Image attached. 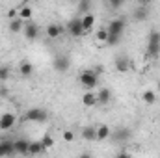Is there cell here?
<instances>
[{"instance_id": "6da1fadb", "label": "cell", "mask_w": 160, "mask_h": 158, "mask_svg": "<svg viewBox=\"0 0 160 158\" xmlns=\"http://www.w3.org/2000/svg\"><path fill=\"white\" fill-rule=\"evenodd\" d=\"M78 82L84 89H95L99 86V75L91 69H84L78 75Z\"/></svg>"}, {"instance_id": "7a4b0ae2", "label": "cell", "mask_w": 160, "mask_h": 158, "mask_svg": "<svg viewBox=\"0 0 160 158\" xmlns=\"http://www.w3.org/2000/svg\"><path fill=\"white\" fill-rule=\"evenodd\" d=\"M147 56L157 60L160 56V32L158 30H153L149 34V39H147Z\"/></svg>"}, {"instance_id": "3957f363", "label": "cell", "mask_w": 160, "mask_h": 158, "mask_svg": "<svg viewBox=\"0 0 160 158\" xmlns=\"http://www.w3.org/2000/svg\"><path fill=\"white\" fill-rule=\"evenodd\" d=\"M24 119L26 121H32V123H45L48 119V114L47 110L43 108H30L26 114H24Z\"/></svg>"}, {"instance_id": "277c9868", "label": "cell", "mask_w": 160, "mask_h": 158, "mask_svg": "<svg viewBox=\"0 0 160 158\" xmlns=\"http://www.w3.org/2000/svg\"><path fill=\"white\" fill-rule=\"evenodd\" d=\"M67 32H69L71 37H82V36L86 34L84 28H82V21H80V17H75V19H71V21L67 22Z\"/></svg>"}, {"instance_id": "5b68a950", "label": "cell", "mask_w": 160, "mask_h": 158, "mask_svg": "<svg viewBox=\"0 0 160 158\" xmlns=\"http://www.w3.org/2000/svg\"><path fill=\"white\" fill-rule=\"evenodd\" d=\"M22 34H24V37L28 41H36L39 37V26L36 22H32V21H26L24 28H22Z\"/></svg>"}, {"instance_id": "8992f818", "label": "cell", "mask_w": 160, "mask_h": 158, "mask_svg": "<svg viewBox=\"0 0 160 158\" xmlns=\"http://www.w3.org/2000/svg\"><path fill=\"white\" fill-rule=\"evenodd\" d=\"M15 123H17L15 114L6 112V114H2V116H0V130H11V128L15 126Z\"/></svg>"}, {"instance_id": "52a82bcc", "label": "cell", "mask_w": 160, "mask_h": 158, "mask_svg": "<svg viewBox=\"0 0 160 158\" xmlns=\"http://www.w3.org/2000/svg\"><path fill=\"white\" fill-rule=\"evenodd\" d=\"M125 28H127V24H125L123 19H114V21H110V24L106 26L108 34H116V36H123Z\"/></svg>"}, {"instance_id": "ba28073f", "label": "cell", "mask_w": 160, "mask_h": 158, "mask_svg": "<svg viewBox=\"0 0 160 158\" xmlns=\"http://www.w3.org/2000/svg\"><path fill=\"white\" fill-rule=\"evenodd\" d=\"M52 67H54V71H56V73H65V71L71 67V62H69V58H67V56H56V58H54Z\"/></svg>"}, {"instance_id": "9c48e42d", "label": "cell", "mask_w": 160, "mask_h": 158, "mask_svg": "<svg viewBox=\"0 0 160 158\" xmlns=\"http://www.w3.org/2000/svg\"><path fill=\"white\" fill-rule=\"evenodd\" d=\"M82 104L86 106V108H91V106H95L97 104V91L95 89H86V93L82 95Z\"/></svg>"}, {"instance_id": "30bf717a", "label": "cell", "mask_w": 160, "mask_h": 158, "mask_svg": "<svg viewBox=\"0 0 160 158\" xmlns=\"http://www.w3.org/2000/svg\"><path fill=\"white\" fill-rule=\"evenodd\" d=\"M13 155H15L13 140H2L0 141V156H13Z\"/></svg>"}, {"instance_id": "8fae6325", "label": "cell", "mask_w": 160, "mask_h": 158, "mask_svg": "<svg viewBox=\"0 0 160 158\" xmlns=\"http://www.w3.org/2000/svg\"><path fill=\"white\" fill-rule=\"evenodd\" d=\"M80 21H82V28H84V32L88 34L89 30H93V26H95V15L89 11V13H84L82 17H80Z\"/></svg>"}, {"instance_id": "7c38bea8", "label": "cell", "mask_w": 160, "mask_h": 158, "mask_svg": "<svg viewBox=\"0 0 160 158\" xmlns=\"http://www.w3.org/2000/svg\"><path fill=\"white\" fill-rule=\"evenodd\" d=\"M114 67H116V71H118V73H127V71L130 69V62H128V58H127V56H118V58H116Z\"/></svg>"}, {"instance_id": "4fadbf2b", "label": "cell", "mask_w": 160, "mask_h": 158, "mask_svg": "<svg viewBox=\"0 0 160 158\" xmlns=\"http://www.w3.org/2000/svg\"><path fill=\"white\" fill-rule=\"evenodd\" d=\"M110 99H112V91L108 89V87H101L99 91H97V104H108L110 102Z\"/></svg>"}, {"instance_id": "5bb4252c", "label": "cell", "mask_w": 160, "mask_h": 158, "mask_svg": "<svg viewBox=\"0 0 160 158\" xmlns=\"http://www.w3.org/2000/svg\"><path fill=\"white\" fill-rule=\"evenodd\" d=\"M13 145H15V155H28V145H30L28 140L19 138V140L13 141Z\"/></svg>"}, {"instance_id": "9a60e30c", "label": "cell", "mask_w": 160, "mask_h": 158, "mask_svg": "<svg viewBox=\"0 0 160 158\" xmlns=\"http://www.w3.org/2000/svg\"><path fill=\"white\" fill-rule=\"evenodd\" d=\"M82 138L86 141H97V126H91V125L84 126L82 128Z\"/></svg>"}, {"instance_id": "2e32d148", "label": "cell", "mask_w": 160, "mask_h": 158, "mask_svg": "<svg viewBox=\"0 0 160 158\" xmlns=\"http://www.w3.org/2000/svg\"><path fill=\"white\" fill-rule=\"evenodd\" d=\"M19 17L26 22V21H32V17H34V9H32V6L30 4H22L21 7H19Z\"/></svg>"}, {"instance_id": "e0dca14e", "label": "cell", "mask_w": 160, "mask_h": 158, "mask_svg": "<svg viewBox=\"0 0 160 158\" xmlns=\"http://www.w3.org/2000/svg\"><path fill=\"white\" fill-rule=\"evenodd\" d=\"M24 28V21L21 17H15V19H9V32L11 34H21Z\"/></svg>"}, {"instance_id": "ac0fdd59", "label": "cell", "mask_w": 160, "mask_h": 158, "mask_svg": "<svg viewBox=\"0 0 160 158\" xmlns=\"http://www.w3.org/2000/svg\"><path fill=\"white\" fill-rule=\"evenodd\" d=\"M62 34H63V28H62L60 24L52 22V24H48V26H47V36H48L50 39H58Z\"/></svg>"}, {"instance_id": "d6986e66", "label": "cell", "mask_w": 160, "mask_h": 158, "mask_svg": "<svg viewBox=\"0 0 160 158\" xmlns=\"http://www.w3.org/2000/svg\"><path fill=\"white\" fill-rule=\"evenodd\" d=\"M112 136V130L108 125H99L97 126V141H106Z\"/></svg>"}, {"instance_id": "ffe728a7", "label": "cell", "mask_w": 160, "mask_h": 158, "mask_svg": "<svg viewBox=\"0 0 160 158\" xmlns=\"http://www.w3.org/2000/svg\"><path fill=\"white\" fill-rule=\"evenodd\" d=\"M19 75L24 77V78L32 77V75H34V65H32L30 62H21V63H19Z\"/></svg>"}, {"instance_id": "44dd1931", "label": "cell", "mask_w": 160, "mask_h": 158, "mask_svg": "<svg viewBox=\"0 0 160 158\" xmlns=\"http://www.w3.org/2000/svg\"><path fill=\"white\" fill-rule=\"evenodd\" d=\"M41 153H45L43 143H41V141H30V145H28V155L36 156V155H41Z\"/></svg>"}, {"instance_id": "7402d4cb", "label": "cell", "mask_w": 160, "mask_h": 158, "mask_svg": "<svg viewBox=\"0 0 160 158\" xmlns=\"http://www.w3.org/2000/svg\"><path fill=\"white\" fill-rule=\"evenodd\" d=\"M110 138H114L116 141H121V143H123L125 140H128V138H130V130H128V128H119V130H118L116 134H112Z\"/></svg>"}, {"instance_id": "603a6c76", "label": "cell", "mask_w": 160, "mask_h": 158, "mask_svg": "<svg viewBox=\"0 0 160 158\" xmlns=\"http://www.w3.org/2000/svg\"><path fill=\"white\" fill-rule=\"evenodd\" d=\"M142 101H143L145 104H155V102H157V93L151 91V89H147V91L142 93Z\"/></svg>"}, {"instance_id": "cb8c5ba5", "label": "cell", "mask_w": 160, "mask_h": 158, "mask_svg": "<svg viewBox=\"0 0 160 158\" xmlns=\"http://www.w3.org/2000/svg\"><path fill=\"white\" fill-rule=\"evenodd\" d=\"M149 17V9L147 7H138L136 11H134V19L136 21H145Z\"/></svg>"}, {"instance_id": "d4e9b609", "label": "cell", "mask_w": 160, "mask_h": 158, "mask_svg": "<svg viewBox=\"0 0 160 158\" xmlns=\"http://www.w3.org/2000/svg\"><path fill=\"white\" fill-rule=\"evenodd\" d=\"M106 39H108V30L106 28H99L95 32V41L97 43H106Z\"/></svg>"}, {"instance_id": "484cf974", "label": "cell", "mask_w": 160, "mask_h": 158, "mask_svg": "<svg viewBox=\"0 0 160 158\" xmlns=\"http://www.w3.org/2000/svg\"><path fill=\"white\" fill-rule=\"evenodd\" d=\"M41 143H43V149H45V151H48V149H52V147H54V138H52L50 134H47V136H43Z\"/></svg>"}, {"instance_id": "4316f807", "label": "cell", "mask_w": 160, "mask_h": 158, "mask_svg": "<svg viewBox=\"0 0 160 158\" xmlns=\"http://www.w3.org/2000/svg\"><path fill=\"white\" fill-rule=\"evenodd\" d=\"M91 9V0H78V11L84 15V13H89Z\"/></svg>"}, {"instance_id": "83f0119b", "label": "cell", "mask_w": 160, "mask_h": 158, "mask_svg": "<svg viewBox=\"0 0 160 158\" xmlns=\"http://www.w3.org/2000/svg\"><path fill=\"white\" fill-rule=\"evenodd\" d=\"M119 41H121V36H116V34H108L106 45H110V47H116V45H119Z\"/></svg>"}, {"instance_id": "f1b7e54d", "label": "cell", "mask_w": 160, "mask_h": 158, "mask_svg": "<svg viewBox=\"0 0 160 158\" xmlns=\"http://www.w3.org/2000/svg\"><path fill=\"white\" fill-rule=\"evenodd\" d=\"M63 141H65V143H73V141H75V132L69 130V128L63 130Z\"/></svg>"}, {"instance_id": "f546056e", "label": "cell", "mask_w": 160, "mask_h": 158, "mask_svg": "<svg viewBox=\"0 0 160 158\" xmlns=\"http://www.w3.org/2000/svg\"><path fill=\"white\" fill-rule=\"evenodd\" d=\"M9 69L6 67V65H0V82H6V80L9 78Z\"/></svg>"}, {"instance_id": "4dcf8cb0", "label": "cell", "mask_w": 160, "mask_h": 158, "mask_svg": "<svg viewBox=\"0 0 160 158\" xmlns=\"http://www.w3.org/2000/svg\"><path fill=\"white\" fill-rule=\"evenodd\" d=\"M9 95V91H8V87H4V86H0V97H8Z\"/></svg>"}, {"instance_id": "1f68e13d", "label": "cell", "mask_w": 160, "mask_h": 158, "mask_svg": "<svg viewBox=\"0 0 160 158\" xmlns=\"http://www.w3.org/2000/svg\"><path fill=\"white\" fill-rule=\"evenodd\" d=\"M123 2H125V0H110V6H114V7H119Z\"/></svg>"}, {"instance_id": "d6a6232c", "label": "cell", "mask_w": 160, "mask_h": 158, "mask_svg": "<svg viewBox=\"0 0 160 158\" xmlns=\"http://www.w3.org/2000/svg\"><path fill=\"white\" fill-rule=\"evenodd\" d=\"M138 2H140V4H149L151 0H138Z\"/></svg>"}, {"instance_id": "836d02e7", "label": "cell", "mask_w": 160, "mask_h": 158, "mask_svg": "<svg viewBox=\"0 0 160 158\" xmlns=\"http://www.w3.org/2000/svg\"><path fill=\"white\" fill-rule=\"evenodd\" d=\"M32 0H21V4H30Z\"/></svg>"}, {"instance_id": "e575fe53", "label": "cell", "mask_w": 160, "mask_h": 158, "mask_svg": "<svg viewBox=\"0 0 160 158\" xmlns=\"http://www.w3.org/2000/svg\"><path fill=\"white\" fill-rule=\"evenodd\" d=\"M158 89H160V82H158Z\"/></svg>"}]
</instances>
